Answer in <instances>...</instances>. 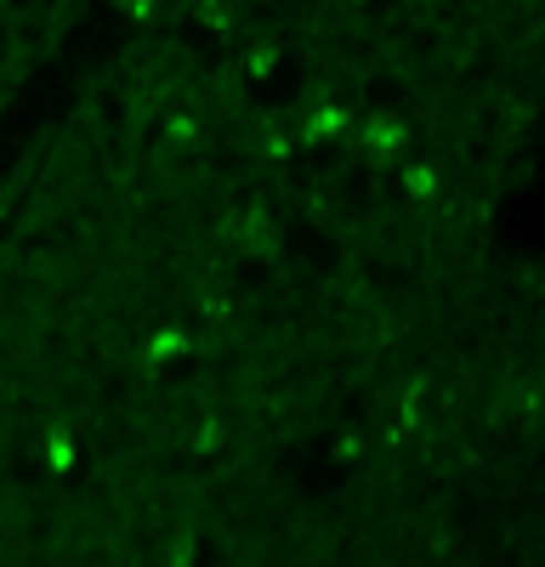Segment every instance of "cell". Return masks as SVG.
Instances as JSON below:
<instances>
[{
  "mask_svg": "<svg viewBox=\"0 0 545 567\" xmlns=\"http://www.w3.org/2000/svg\"><path fill=\"white\" fill-rule=\"evenodd\" d=\"M188 352H194V336H188V329H176V323H165V329H154V336H148L143 363H148V369H165V363L188 358Z\"/></svg>",
  "mask_w": 545,
  "mask_h": 567,
  "instance_id": "cell-3",
  "label": "cell"
},
{
  "mask_svg": "<svg viewBox=\"0 0 545 567\" xmlns=\"http://www.w3.org/2000/svg\"><path fill=\"white\" fill-rule=\"evenodd\" d=\"M347 131V103H312L307 125H301V148H325Z\"/></svg>",
  "mask_w": 545,
  "mask_h": 567,
  "instance_id": "cell-1",
  "label": "cell"
},
{
  "mask_svg": "<svg viewBox=\"0 0 545 567\" xmlns=\"http://www.w3.org/2000/svg\"><path fill=\"white\" fill-rule=\"evenodd\" d=\"M363 148L370 154H403L409 148V125L398 114H370L363 120Z\"/></svg>",
  "mask_w": 545,
  "mask_h": 567,
  "instance_id": "cell-2",
  "label": "cell"
},
{
  "mask_svg": "<svg viewBox=\"0 0 545 567\" xmlns=\"http://www.w3.org/2000/svg\"><path fill=\"white\" fill-rule=\"evenodd\" d=\"M403 194H409V199H421V205L438 199V171L421 165V159H409V165H403Z\"/></svg>",
  "mask_w": 545,
  "mask_h": 567,
  "instance_id": "cell-4",
  "label": "cell"
},
{
  "mask_svg": "<svg viewBox=\"0 0 545 567\" xmlns=\"http://www.w3.org/2000/svg\"><path fill=\"white\" fill-rule=\"evenodd\" d=\"M352 7H370V0H352Z\"/></svg>",
  "mask_w": 545,
  "mask_h": 567,
  "instance_id": "cell-6",
  "label": "cell"
},
{
  "mask_svg": "<svg viewBox=\"0 0 545 567\" xmlns=\"http://www.w3.org/2000/svg\"><path fill=\"white\" fill-rule=\"evenodd\" d=\"M222 449V414H199L194 425V454H216Z\"/></svg>",
  "mask_w": 545,
  "mask_h": 567,
  "instance_id": "cell-5",
  "label": "cell"
}]
</instances>
